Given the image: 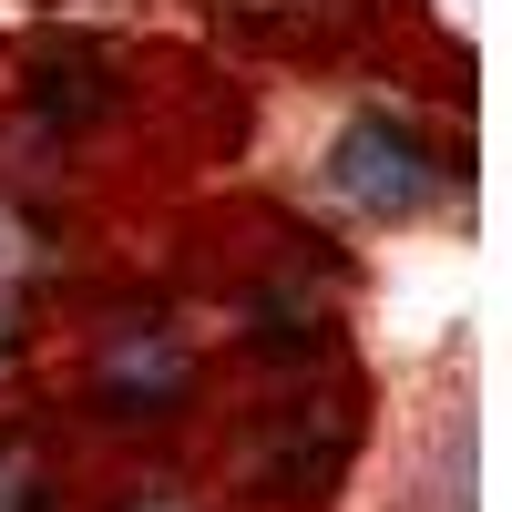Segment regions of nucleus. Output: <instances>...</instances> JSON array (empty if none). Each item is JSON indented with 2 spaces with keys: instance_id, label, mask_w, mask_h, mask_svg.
I'll return each instance as SVG.
<instances>
[{
  "instance_id": "7ed1b4c3",
  "label": "nucleus",
  "mask_w": 512,
  "mask_h": 512,
  "mask_svg": "<svg viewBox=\"0 0 512 512\" xmlns=\"http://www.w3.org/2000/svg\"><path fill=\"white\" fill-rule=\"evenodd\" d=\"M41 502H52V492H41V461L0 431V512H41Z\"/></svg>"
},
{
  "instance_id": "f257e3e1",
  "label": "nucleus",
  "mask_w": 512,
  "mask_h": 512,
  "mask_svg": "<svg viewBox=\"0 0 512 512\" xmlns=\"http://www.w3.org/2000/svg\"><path fill=\"white\" fill-rule=\"evenodd\" d=\"M338 185H349L369 216H410V205H431V154H420L400 123H349L338 134Z\"/></svg>"
},
{
  "instance_id": "f03ea898",
  "label": "nucleus",
  "mask_w": 512,
  "mask_h": 512,
  "mask_svg": "<svg viewBox=\"0 0 512 512\" xmlns=\"http://www.w3.org/2000/svg\"><path fill=\"white\" fill-rule=\"evenodd\" d=\"M103 390H113L123 410H175V400H185V359L164 349L154 328H134V338L103 359Z\"/></svg>"
},
{
  "instance_id": "20e7f679",
  "label": "nucleus",
  "mask_w": 512,
  "mask_h": 512,
  "mask_svg": "<svg viewBox=\"0 0 512 512\" xmlns=\"http://www.w3.org/2000/svg\"><path fill=\"white\" fill-rule=\"evenodd\" d=\"M134 512H175V502H134Z\"/></svg>"
}]
</instances>
